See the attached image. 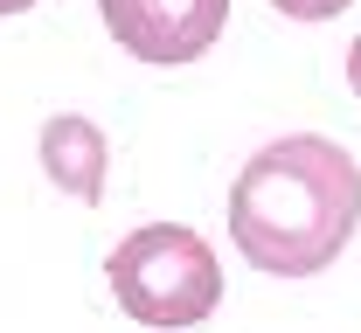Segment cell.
Returning a JSON list of instances; mask_svg holds the SVG:
<instances>
[{
	"label": "cell",
	"instance_id": "cell-1",
	"mask_svg": "<svg viewBox=\"0 0 361 333\" xmlns=\"http://www.w3.org/2000/svg\"><path fill=\"white\" fill-rule=\"evenodd\" d=\"M361 222V167L348 146L292 132L271 139L229 188V237L271 278H313L326 271Z\"/></svg>",
	"mask_w": 361,
	"mask_h": 333
},
{
	"label": "cell",
	"instance_id": "cell-2",
	"mask_svg": "<svg viewBox=\"0 0 361 333\" xmlns=\"http://www.w3.org/2000/svg\"><path fill=\"white\" fill-rule=\"evenodd\" d=\"M111 299L139 327H202L223 306V264L216 250L180 230V222H146L104 257Z\"/></svg>",
	"mask_w": 361,
	"mask_h": 333
},
{
	"label": "cell",
	"instance_id": "cell-3",
	"mask_svg": "<svg viewBox=\"0 0 361 333\" xmlns=\"http://www.w3.org/2000/svg\"><path fill=\"white\" fill-rule=\"evenodd\" d=\"M111 42L139 63H195L229 21V0H97Z\"/></svg>",
	"mask_w": 361,
	"mask_h": 333
},
{
	"label": "cell",
	"instance_id": "cell-4",
	"mask_svg": "<svg viewBox=\"0 0 361 333\" xmlns=\"http://www.w3.org/2000/svg\"><path fill=\"white\" fill-rule=\"evenodd\" d=\"M42 174L63 194L97 201V194H104V132H97L90 118H77V111L49 118L42 125Z\"/></svg>",
	"mask_w": 361,
	"mask_h": 333
},
{
	"label": "cell",
	"instance_id": "cell-5",
	"mask_svg": "<svg viewBox=\"0 0 361 333\" xmlns=\"http://www.w3.org/2000/svg\"><path fill=\"white\" fill-rule=\"evenodd\" d=\"M278 14H292V21H334V14H348L355 0H271Z\"/></svg>",
	"mask_w": 361,
	"mask_h": 333
},
{
	"label": "cell",
	"instance_id": "cell-6",
	"mask_svg": "<svg viewBox=\"0 0 361 333\" xmlns=\"http://www.w3.org/2000/svg\"><path fill=\"white\" fill-rule=\"evenodd\" d=\"M348 84H355V97H361V35H355V49H348Z\"/></svg>",
	"mask_w": 361,
	"mask_h": 333
},
{
	"label": "cell",
	"instance_id": "cell-7",
	"mask_svg": "<svg viewBox=\"0 0 361 333\" xmlns=\"http://www.w3.org/2000/svg\"><path fill=\"white\" fill-rule=\"evenodd\" d=\"M28 7H35V0H0V14H28Z\"/></svg>",
	"mask_w": 361,
	"mask_h": 333
}]
</instances>
